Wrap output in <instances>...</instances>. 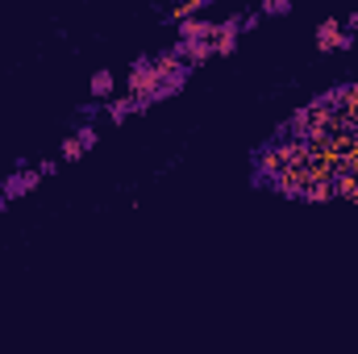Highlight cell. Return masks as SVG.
Segmentation results:
<instances>
[{"label":"cell","mask_w":358,"mask_h":354,"mask_svg":"<svg viewBox=\"0 0 358 354\" xmlns=\"http://www.w3.org/2000/svg\"><path fill=\"white\" fill-rule=\"evenodd\" d=\"M159 88H163V80H159V67L155 63H134V71H129V96L138 100V108H146L150 100H159Z\"/></svg>","instance_id":"cell-1"},{"label":"cell","mask_w":358,"mask_h":354,"mask_svg":"<svg viewBox=\"0 0 358 354\" xmlns=\"http://www.w3.org/2000/svg\"><path fill=\"white\" fill-rule=\"evenodd\" d=\"M76 138H80V142H84V150H92V146H96V129H92V125H84V129H80V134H76Z\"/></svg>","instance_id":"cell-11"},{"label":"cell","mask_w":358,"mask_h":354,"mask_svg":"<svg viewBox=\"0 0 358 354\" xmlns=\"http://www.w3.org/2000/svg\"><path fill=\"white\" fill-rule=\"evenodd\" d=\"M134 108H138V100H134V96H125V100H108V117H113V121H125Z\"/></svg>","instance_id":"cell-9"},{"label":"cell","mask_w":358,"mask_h":354,"mask_svg":"<svg viewBox=\"0 0 358 354\" xmlns=\"http://www.w3.org/2000/svg\"><path fill=\"white\" fill-rule=\"evenodd\" d=\"M113 88H117V84H113V71H96V76H92V96L108 100V96H113Z\"/></svg>","instance_id":"cell-8"},{"label":"cell","mask_w":358,"mask_h":354,"mask_svg":"<svg viewBox=\"0 0 358 354\" xmlns=\"http://www.w3.org/2000/svg\"><path fill=\"white\" fill-rule=\"evenodd\" d=\"M287 8H292V0H267L263 4V13H287Z\"/></svg>","instance_id":"cell-12"},{"label":"cell","mask_w":358,"mask_h":354,"mask_svg":"<svg viewBox=\"0 0 358 354\" xmlns=\"http://www.w3.org/2000/svg\"><path fill=\"white\" fill-rule=\"evenodd\" d=\"M238 34H242V25H238V17H229V21H221V25L213 29V55H234V46H238Z\"/></svg>","instance_id":"cell-2"},{"label":"cell","mask_w":358,"mask_h":354,"mask_svg":"<svg viewBox=\"0 0 358 354\" xmlns=\"http://www.w3.org/2000/svg\"><path fill=\"white\" fill-rule=\"evenodd\" d=\"M179 55H187V63H204L213 55V42L208 38H192V42H179Z\"/></svg>","instance_id":"cell-6"},{"label":"cell","mask_w":358,"mask_h":354,"mask_svg":"<svg viewBox=\"0 0 358 354\" xmlns=\"http://www.w3.org/2000/svg\"><path fill=\"white\" fill-rule=\"evenodd\" d=\"M176 25H179V38H183V42H192V38H208V42H213V29H217L213 21H200V17H183Z\"/></svg>","instance_id":"cell-4"},{"label":"cell","mask_w":358,"mask_h":354,"mask_svg":"<svg viewBox=\"0 0 358 354\" xmlns=\"http://www.w3.org/2000/svg\"><path fill=\"white\" fill-rule=\"evenodd\" d=\"M80 155H84V142L80 138H67L63 142V159H80Z\"/></svg>","instance_id":"cell-10"},{"label":"cell","mask_w":358,"mask_h":354,"mask_svg":"<svg viewBox=\"0 0 358 354\" xmlns=\"http://www.w3.org/2000/svg\"><path fill=\"white\" fill-rule=\"evenodd\" d=\"M42 179V171H17V176L4 179V196L13 200V196H25V192H34V183Z\"/></svg>","instance_id":"cell-5"},{"label":"cell","mask_w":358,"mask_h":354,"mask_svg":"<svg viewBox=\"0 0 358 354\" xmlns=\"http://www.w3.org/2000/svg\"><path fill=\"white\" fill-rule=\"evenodd\" d=\"M350 38H346V29H342V21H325L321 29H317V50H342Z\"/></svg>","instance_id":"cell-3"},{"label":"cell","mask_w":358,"mask_h":354,"mask_svg":"<svg viewBox=\"0 0 358 354\" xmlns=\"http://www.w3.org/2000/svg\"><path fill=\"white\" fill-rule=\"evenodd\" d=\"M355 34H358V17H355Z\"/></svg>","instance_id":"cell-13"},{"label":"cell","mask_w":358,"mask_h":354,"mask_svg":"<svg viewBox=\"0 0 358 354\" xmlns=\"http://www.w3.org/2000/svg\"><path fill=\"white\" fill-rule=\"evenodd\" d=\"M334 100H338V113H342V117H350V121L358 117V84H350V88H342V92H334Z\"/></svg>","instance_id":"cell-7"}]
</instances>
